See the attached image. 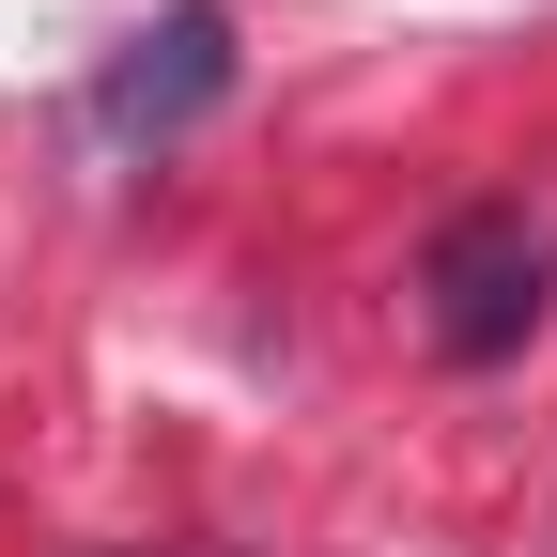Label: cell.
Instances as JSON below:
<instances>
[{
    "mask_svg": "<svg viewBox=\"0 0 557 557\" xmlns=\"http://www.w3.org/2000/svg\"><path fill=\"white\" fill-rule=\"evenodd\" d=\"M542 310H557V233L527 218V201H465V218H434V248H418V341H434L449 372L527 357Z\"/></svg>",
    "mask_w": 557,
    "mask_h": 557,
    "instance_id": "1",
    "label": "cell"
},
{
    "mask_svg": "<svg viewBox=\"0 0 557 557\" xmlns=\"http://www.w3.org/2000/svg\"><path fill=\"white\" fill-rule=\"evenodd\" d=\"M218 94H233V16L218 0H171V16H139L94 62V139L109 156H156V139H186Z\"/></svg>",
    "mask_w": 557,
    "mask_h": 557,
    "instance_id": "2",
    "label": "cell"
}]
</instances>
